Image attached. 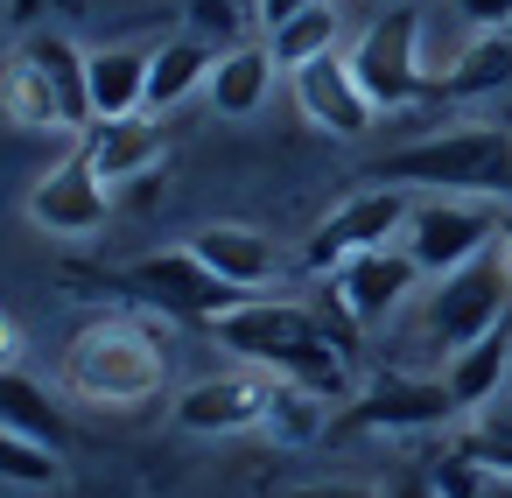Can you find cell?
Segmentation results:
<instances>
[{
	"label": "cell",
	"instance_id": "34",
	"mask_svg": "<svg viewBox=\"0 0 512 498\" xmlns=\"http://www.w3.org/2000/svg\"><path fill=\"white\" fill-rule=\"evenodd\" d=\"M505 498H512V491H505Z\"/></svg>",
	"mask_w": 512,
	"mask_h": 498
},
{
	"label": "cell",
	"instance_id": "26",
	"mask_svg": "<svg viewBox=\"0 0 512 498\" xmlns=\"http://www.w3.org/2000/svg\"><path fill=\"white\" fill-rule=\"evenodd\" d=\"M260 428H274L281 442H309V435H323V428H330V414H323V393L274 379V386H267V421H260Z\"/></svg>",
	"mask_w": 512,
	"mask_h": 498
},
{
	"label": "cell",
	"instance_id": "27",
	"mask_svg": "<svg viewBox=\"0 0 512 498\" xmlns=\"http://www.w3.org/2000/svg\"><path fill=\"white\" fill-rule=\"evenodd\" d=\"M50 456H57V449L29 442V435H15V428H0V477H8V484L50 491V484H57V463H50Z\"/></svg>",
	"mask_w": 512,
	"mask_h": 498
},
{
	"label": "cell",
	"instance_id": "22",
	"mask_svg": "<svg viewBox=\"0 0 512 498\" xmlns=\"http://www.w3.org/2000/svg\"><path fill=\"white\" fill-rule=\"evenodd\" d=\"M505 85H512V36H477L449 64V78H435V92H449V99H484V92H505Z\"/></svg>",
	"mask_w": 512,
	"mask_h": 498
},
{
	"label": "cell",
	"instance_id": "32",
	"mask_svg": "<svg viewBox=\"0 0 512 498\" xmlns=\"http://www.w3.org/2000/svg\"><path fill=\"white\" fill-rule=\"evenodd\" d=\"M0 365H15V323L0 316Z\"/></svg>",
	"mask_w": 512,
	"mask_h": 498
},
{
	"label": "cell",
	"instance_id": "18",
	"mask_svg": "<svg viewBox=\"0 0 512 498\" xmlns=\"http://www.w3.org/2000/svg\"><path fill=\"white\" fill-rule=\"evenodd\" d=\"M211 71H218V57H211L197 36H176V43H162V50L148 57V113H169V106H183L197 85H211Z\"/></svg>",
	"mask_w": 512,
	"mask_h": 498
},
{
	"label": "cell",
	"instance_id": "5",
	"mask_svg": "<svg viewBox=\"0 0 512 498\" xmlns=\"http://www.w3.org/2000/svg\"><path fill=\"white\" fill-rule=\"evenodd\" d=\"M351 78H358V92L372 99V113L386 106H414V99H428L435 92V78L421 71V15L414 8H386L358 43H351Z\"/></svg>",
	"mask_w": 512,
	"mask_h": 498
},
{
	"label": "cell",
	"instance_id": "4",
	"mask_svg": "<svg viewBox=\"0 0 512 498\" xmlns=\"http://www.w3.org/2000/svg\"><path fill=\"white\" fill-rule=\"evenodd\" d=\"M505 295H512V267H505V253L491 246V253H477V260H463L456 274L435 281V295L421 302V337L456 358V351H470L477 337L505 330Z\"/></svg>",
	"mask_w": 512,
	"mask_h": 498
},
{
	"label": "cell",
	"instance_id": "17",
	"mask_svg": "<svg viewBox=\"0 0 512 498\" xmlns=\"http://www.w3.org/2000/svg\"><path fill=\"white\" fill-rule=\"evenodd\" d=\"M15 57H29L50 85H57V99H64V113H71V127H92V99H85V50L71 43V36H57V29H36V36H22V50Z\"/></svg>",
	"mask_w": 512,
	"mask_h": 498
},
{
	"label": "cell",
	"instance_id": "16",
	"mask_svg": "<svg viewBox=\"0 0 512 498\" xmlns=\"http://www.w3.org/2000/svg\"><path fill=\"white\" fill-rule=\"evenodd\" d=\"M190 253H197L218 281H232V288H267V281H274V246H267L253 225H204V232L190 239Z\"/></svg>",
	"mask_w": 512,
	"mask_h": 498
},
{
	"label": "cell",
	"instance_id": "23",
	"mask_svg": "<svg viewBox=\"0 0 512 498\" xmlns=\"http://www.w3.org/2000/svg\"><path fill=\"white\" fill-rule=\"evenodd\" d=\"M0 113H8L15 127H71V113H64V99H57V85H50L29 57H15V64H8V78H0Z\"/></svg>",
	"mask_w": 512,
	"mask_h": 498
},
{
	"label": "cell",
	"instance_id": "11",
	"mask_svg": "<svg viewBox=\"0 0 512 498\" xmlns=\"http://www.w3.org/2000/svg\"><path fill=\"white\" fill-rule=\"evenodd\" d=\"M414 281H421V267L407 260V246H372V253H358L330 274V295L351 323H386L414 295Z\"/></svg>",
	"mask_w": 512,
	"mask_h": 498
},
{
	"label": "cell",
	"instance_id": "29",
	"mask_svg": "<svg viewBox=\"0 0 512 498\" xmlns=\"http://www.w3.org/2000/svg\"><path fill=\"white\" fill-rule=\"evenodd\" d=\"M309 8H316V0H260V22H267V36H274V29H288L295 15H309Z\"/></svg>",
	"mask_w": 512,
	"mask_h": 498
},
{
	"label": "cell",
	"instance_id": "31",
	"mask_svg": "<svg viewBox=\"0 0 512 498\" xmlns=\"http://www.w3.org/2000/svg\"><path fill=\"white\" fill-rule=\"evenodd\" d=\"M393 498H442V491H435V484H428V477H407V484H400V491H393Z\"/></svg>",
	"mask_w": 512,
	"mask_h": 498
},
{
	"label": "cell",
	"instance_id": "12",
	"mask_svg": "<svg viewBox=\"0 0 512 498\" xmlns=\"http://www.w3.org/2000/svg\"><path fill=\"white\" fill-rule=\"evenodd\" d=\"M295 78V106H302V120L309 127H323V134H337V141H358L365 127H372V99L358 92V78H351V57H316V64H302V71H288Z\"/></svg>",
	"mask_w": 512,
	"mask_h": 498
},
{
	"label": "cell",
	"instance_id": "28",
	"mask_svg": "<svg viewBox=\"0 0 512 498\" xmlns=\"http://www.w3.org/2000/svg\"><path fill=\"white\" fill-rule=\"evenodd\" d=\"M456 15H463L477 36H505V22H512V0H456Z\"/></svg>",
	"mask_w": 512,
	"mask_h": 498
},
{
	"label": "cell",
	"instance_id": "24",
	"mask_svg": "<svg viewBox=\"0 0 512 498\" xmlns=\"http://www.w3.org/2000/svg\"><path fill=\"white\" fill-rule=\"evenodd\" d=\"M477 477H491V484H512V407H484L477 421H470V435H463V449H456Z\"/></svg>",
	"mask_w": 512,
	"mask_h": 498
},
{
	"label": "cell",
	"instance_id": "8",
	"mask_svg": "<svg viewBox=\"0 0 512 498\" xmlns=\"http://www.w3.org/2000/svg\"><path fill=\"white\" fill-rule=\"evenodd\" d=\"M407 218H414L407 190H393V183L358 190V197H344V204L309 232V267H316V274H337L344 260H358V253H372V246H393V239L407 232Z\"/></svg>",
	"mask_w": 512,
	"mask_h": 498
},
{
	"label": "cell",
	"instance_id": "15",
	"mask_svg": "<svg viewBox=\"0 0 512 498\" xmlns=\"http://www.w3.org/2000/svg\"><path fill=\"white\" fill-rule=\"evenodd\" d=\"M78 148L99 169V183H127V176H141V169L162 162V127L148 113H134V120H92Z\"/></svg>",
	"mask_w": 512,
	"mask_h": 498
},
{
	"label": "cell",
	"instance_id": "25",
	"mask_svg": "<svg viewBox=\"0 0 512 498\" xmlns=\"http://www.w3.org/2000/svg\"><path fill=\"white\" fill-rule=\"evenodd\" d=\"M330 50H337V8H330V0H316L309 15H295L288 29H274V64L281 71H302V64H316Z\"/></svg>",
	"mask_w": 512,
	"mask_h": 498
},
{
	"label": "cell",
	"instance_id": "3",
	"mask_svg": "<svg viewBox=\"0 0 512 498\" xmlns=\"http://www.w3.org/2000/svg\"><path fill=\"white\" fill-rule=\"evenodd\" d=\"M372 176L379 183H428L449 197H512V134L505 127H449L428 141H407Z\"/></svg>",
	"mask_w": 512,
	"mask_h": 498
},
{
	"label": "cell",
	"instance_id": "14",
	"mask_svg": "<svg viewBox=\"0 0 512 498\" xmlns=\"http://www.w3.org/2000/svg\"><path fill=\"white\" fill-rule=\"evenodd\" d=\"M148 57L155 50H85V99H92V120H134L148 113Z\"/></svg>",
	"mask_w": 512,
	"mask_h": 498
},
{
	"label": "cell",
	"instance_id": "1",
	"mask_svg": "<svg viewBox=\"0 0 512 498\" xmlns=\"http://www.w3.org/2000/svg\"><path fill=\"white\" fill-rule=\"evenodd\" d=\"M211 337H218L225 351H239L246 365L288 379V386H309V393H323V400L344 393V358H337L330 330H323L302 302H267V295H253V302H239L232 316H218Z\"/></svg>",
	"mask_w": 512,
	"mask_h": 498
},
{
	"label": "cell",
	"instance_id": "30",
	"mask_svg": "<svg viewBox=\"0 0 512 498\" xmlns=\"http://www.w3.org/2000/svg\"><path fill=\"white\" fill-rule=\"evenodd\" d=\"M288 498H379L372 484H295Z\"/></svg>",
	"mask_w": 512,
	"mask_h": 498
},
{
	"label": "cell",
	"instance_id": "10",
	"mask_svg": "<svg viewBox=\"0 0 512 498\" xmlns=\"http://www.w3.org/2000/svg\"><path fill=\"white\" fill-rule=\"evenodd\" d=\"M106 190H113V183H99V169L85 162V148H71L50 176H36L29 218H36L43 232H57V239H92V232L106 225V211H113Z\"/></svg>",
	"mask_w": 512,
	"mask_h": 498
},
{
	"label": "cell",
	"instance_id": "19",
	"mask_svg": "<svg viewBox=\"0 0 512 498\" xmlns=\"http://www.w3.org/2000/svg\"><path fill=\"white\" fill-rule=\"evenodd\" d=\"M505 365H512V337H505V330H491V337H477L470 351H456V358H449L442 386H449V400H456V407H491V400H498V386H505Z\"/></svg>",
	"mask_w": 512,
	"mask_h": 498
},
{
	"label": "cell",
	"instance_id": "6",
	"mask_svg": "<svg viewBox=\"0 0 512 498\" xmlns=\"http://www.w3.org/2000/svg\"><path fill=\"white\" fill-rule=\"evenodd\" d=\"M127 288H134L148 309H162V316H183V323H218V316H232L239 302H253L246 288L218 281V274H211V267L190 253V246L134 260V267H127Z\"/></svg>",
	"mask_w": 512,
	"mask_h": 498
},
{
	"label": "cell",
	"instance_id": "33",
	"mask_svg": "<svg viewBox=\"0 0 512 498\" xmlns=\"http://www.w3.org/2000/svg\"><path fill=\"white\" fill-rule=\"evenodd\" d=\"M498 253H505V267H512V225H505V232H498Z\"/></svg>",
	"mask_w": 512,
	"mask_h": 498
},
{
	"label": "cell",
	"instance_id": "2",
	"mask_svg": "<svg viewBox=\"0 0 512 498\" xmlns=\"http://www.w3.org/2000/svg\"><path fill=\"white\" fill-rule=\"evenodd\" d=\"M64 393L92 407H141L162 393V337L141 323H85L64 344Z\"/></svg>",
	"mask_w": 512,
	"mask_h": 498
},
{
	"label": "cell",
	"instance_id": "21",
	"mask_svg": "<svg viewBox=\"0 0 512 498\" xmlns=\"http://www.w3.org/2000/svg\"><path fill=\"white\" fill-rule=\"evenodd\" d=\"M274 50H232V57H218V71H211V106L218 113H232V120H246V113H260V99H267V85H274Z\"/></svg>",
	"mask_w": 512,
	"mask_h": 498
},
{
	"label": "cell",
	"instance_id": "20",
	"mask_svg": "<svg viewBox=\"0 0 512 498\" xmlns=\"http://www.w3.org/2000/svg\"><path fill=\"white\" fill-rule=\"evenodd\" d=\"M0 428H15V435H29V442H43V449H64V414L50 407V393L36 386V379H22L15 365H0Z\"/></svg>",
	"mask_w": 512,
	"mask_h": 498
},
{
	"label": "cell",
	"instance_id": "7",
	"mask_svg": "<svg viewBox=\"0 0 512 498\" xmlns=\"http://www.w3.org/2000/svg\"><path fill=\"white\" fill-rule=\"evenodd\" d=\"M400 246H407V260H414L421 274L442 281V274H456L463 260H477V253L498 246V211H484V204H470V197H428V204H414Z\"/></svg>",
	"mask_w": 512,
	"mask_h": 498
},
{
	"label": "cell",
	"instance_id": "9",
	"mask_svg": "<svg viewBox=\"0 0 512 498\" xmlns=\"http://www.w3.org/2000/svg\"><path fill=\"white\" fill-rule=\"evenodd\" d=\"M449 414H456V400H449L442 379L379 372V379L337 414V435H414V428H442Z\"/></svg>",
	"mask_w": 512,
	"mask_h": 498
},
{
	"label": "cell",
	"instance_id": "13",
	"mask_svg": "<svg viewBox=\"0 0 512 498\" xmlns=\"http://www.w3.org/2000/svg\"><path fill=\"white\" fill-rule=\"evenodd\" d=\"M267 421V386L246 379V372H225V379H197L176 393V428L190 435H239V428H260Z\"/></svg>",
	"mask_w": 512,
	"mask_h": 498
}]
</instances>
